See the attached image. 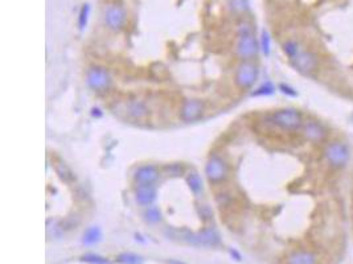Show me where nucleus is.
<instances>
[{
    "instance_id": "nucleus-1",
    "label": "nucleus",
    "mask_w": 353,
    "mask_h": 264,
    "mask_svg": "<svg viewBox=\"0 0 353 264\" xmlns=\"http://www.w3.org/2000/svg\"><path fill=\"white\" fill-rule=\"evenodd\" d=\"M323 155L329 167L333 169H342L350 160L349 145L341 140L328 141L324 147Z\"/></svg>"
},
{
    "instance_id": "nucleus-2",
    "label": "nucleus",
    "mask_w": 353,
    "mask_h": 264,
    "mask_svg": "<svg viewBox=\"0 0 353 264\" xmlns=\"http://www.w3.org/2000/svg\"><path fill=\"white\" fill-rule=\"evenodd\" d=\"M270 120L278 128L283 131H290V132L300 130L303 123H304L302 112L299 111L298 109H294V107H286V109L274 111L270 115Z\"/></svg>"
},
{
    "instance_id": "nucleus-3",
    "label": "nucleus",
    "mask_w": 353,
    "mask_h": 264,
    "mask_svg": "<svg viewBox=\"0 0 353 264\" xmlns=\"http://www.w3.org/2000/svg\"><path fill=\"white\" fill-rule=\"evenodd\" d=\"M205 176L212 184H220L229 176V165L220 155H212L205 165Z\"/></svg>"
},
{
    "instance_id": "nucleus-4",
    "label": "nucleus",
    "mask_w": 353,
    "mask_h": 264,
    "mask_svg": "<svg viewBox=\"0 0 353 264\" xmlns=\"http://www.w3.org/2000/svg\"><path fill=\"white\" fill-rule=\"evenodd\" d=\"M290 62L296 72L304 74V76L312 74L319 68V57L316 53L303 49V48L290 60Z\"/></svg>"
},
{
    "instance_id": "nucleus-5",
    "label": "nucleus",
    "mask_w": 353,
    "mask_h": 264,
    "mask_svg": "<svg viewBox=\"0 0 353 264\" xmlns=\"http://www.w3.org/2000/svg\"><path fill=\"white\" fill-rule=\"evenodd\" d=\"M259 68L253 61H244L237 66L236 84L241 89H251L258 81Z\"/></svg>"
},
{
    "instance_id": "nucleus-6",
    "label": "nucleus",
    "mask_w": 353,
    "mask_h": 264,
    "mask_svg": "<svg viewBox=\"0 0 353 264\" xmlns=\"http://www.w3.org/2000/svg\"><path fill=\"white\" fill-rule=\"evenodd\" d=\"M300 131H302L303 138L309 143H313V144L324 143L328 138L327 127L316 119L304 120Z\"/></svg>"
},
{
    "instance_id": "nucleus-7",
    "label": "nucleus",
    "mask_w": 353,
    "mask_h": 264,
    "mask_svg": "<svg viewBox=\"0 0 353 264\" xmlns=\"http://www.w3.org/2000/svg\"><path fill=\"white\" fill-rule=\"evenodd\" d=\"M259 44L254 37L253 32L240 33L237 41V55L240 56L244 61H250L258 55Z\"/></svg>"
},
{
    "instance_id": "nucleus-8",
    "label": "nucleus",
    "mask_w": 353,
    "mask_h": 264,
    "mask_svg": "<svg viewBox=\"0 0 353 264\" xmlns=\"http://www.w3.org/2000/svg\"><path fill=\"white\" fill-rule=\"evenodd\" d=\"M184 240L197 247H215L220 244L221 238L216 230L209 228V230H204L200 232H191L187 236H184Z\"/></svg>"
},
{
    "instance_id": "nucleus-9",
    "label": "nucleus",
    "mask_w": 353,
    "mask_h": 264,
    "mask_svg": "<svg viewBox=\"0 0 353 264\" xmlns=\"http://www.w3.org/2000/svg\"><path fill=\"white\" fill-rule=\"evenodd\" d=\"M86 82L95 91L107 90L111 85V76L103 68H91L86 76Z\"/></svg>"
},
{
    "instance_id": "nucleus-10",
    "label": "nucleus",
    "mask_w": 353,
    "mask_h": 264,
    "mask_svg": "<svg viewBox=\"0 0 353 264\" xmlns=\"http://www.w3.org/2000/svg\"><path fill=\"white\" fill-rule=\"evenodd\" d=\"M127 15L126 10L119 4H110L105 10V23L113 31H120L124 27Z\"/></svg>"
},
{
    "instance_id": "nucleus-11",
    "label": "nucleus",
    "mask_w": 353,
    "mask_h": 264,
    "mask_svg": "<svg viewBox=\"0 0 353 264\" xmlns=\"http://www.w3.org/2000/svg\"><path fill=\"white\" fill-rule=\"evenodd\" d=\"M204 110L205 106L200 99H187L180 110V118L187 123H191V122L200 119L204 114Z\"/></svg>"
},
{
    "instance_id": "nucleus-12",
    "label": "nucleus",
    "mask_w": 353,
    "mask_h": 264,
    "mask_svg": "<svg viewBox=\"0 0 353 264\" xmlns=\"http://www.w3.org/2000/svg\"><path fill=\"white\" fill-rule=\"evenodd\" d=\"M136 202L142 206H151L156 198V189L153 184H138L135 192Z\"/></svg>"
},
{
    "instance_id": "nucleus-13",
    "label": "nucleus",
    "mask_w": 353,
    "mask_h": 264,
    "mask_svg": "<svg viewBox=\"0 0 353 264\" xmlns=\"http://www.w3.org/2000/svg\"><path fill=\"white\" fill-rule=\"evenodd\" d=\"M160 176V172L155 165H142L135 170L134 178L138 184H155Z\"/></svg>"
},
{
    "instance_id": "nucleus-14",
    "label": "nucleus",
    "mask_w": 353,
    "mask_h": 264,
    "mask_svg": "<svg viewBox=\"0 0 353 264\" xmlns=\"http://www.w3.org/2000/svg\"><path fill=\"white\" fill-rule=\"evenodd\" d=\"M287 264H317L316 255L311 251H295L287 259Z\"/></svg>"
},
{
    "instance_id": "nucleus-15",
    "label": "nucleus",
    "mask_w": 353,
    "mask_h": 264,
    "mask_svg": "<svg viewBox=\"0 0 353 264\" xmlns=\"http://www.w3.org/2000/svg\"><path fill=\"white\" fill-rule=\"evenodd\" d=\"M127 112L128 115L134 118V119H144L148 115V107L143 101L135 99V101L128 102Z\"/></svg>"
},
{
    "instance_id": "nucleus-16",
    "label": "nucleus",
    "mask_w": 353,
    "mask_h": 264,
    "mask_svg": "<svg viewBox=\"0 0 353 264\" xmlns=\"http://www.w3.org/2000/svg\"><path fill=\"white\" fill-rule=\"evenodd\" d=\"M102 240V230L98 226H90L85 230L82 235V243L85 246H94Z\"/></svg>"
},
{
    "instance_id": "nucleus-17",
    "label": "nucleus",
    "mask_w": 353,
    "mask_h": 264,
    "mask_svg": "<svg viewBox=\"0 0 353 264\" xmlns=\"http://www.w3.org/2000/svg\"><path fill=\"white\" fill-rule=\"evenodd\" d=\"M187 184L190 186V189L192 190L193 194L200 195L203 193V189H204V185H203V180H201L200 174L197 172H191L187 176Z\"/></svg>"
},
{
    "instance_id": "nucleus-18",
    "label": "nucleus",
    "mask_w": 353,
    "mask_h": 264,
    "mask_svg": "<svg viewBox=\"0 0 353 264\" xmlns=\"http://www.w3.org/2000/svg\"><path fill=\"white\" fill-rule=\"evenodd\" d=\"M144 219L149 223H157L161 221V211L159 210V207L153 206H147L144 210Z\"/></svg>"
},
{
    "instance_id": "nucleus-19",
    "label": "nucleus",
    "mask_w": 353,
    "mask_h": 264,
    "mask_svg": "<svg viewBox=\"0 0 353 264\" xmlns=\"http://www.w3.org/2000/svg\"><path fill=\"white\" fill-rule=\"evenodd\" d=\"M117 261L120 264H143V257L132 252H123L117 257Z\"/></svg>"
},
{
    "instance_id": "nucleus-20",
    "label": "nucleus",
    "mask_w": 353,
    "mask_h": 264,
    "mask_svg": "<svg viewBox=\"0 0 353 264\" xmlns=\"http://www.w3.org/2000/svg\"><path fill=\"white\" fill-rule=\"evenodd\" d=\"M81 261H85L88 264H111V261L107 257L98 255V253H85L84 256L81 257Z\"/></svg>"
},
{
    "instance_id": "nucleus-21",
    "label": "nucleus",
    "mask_w": 353,
    "mask_h": 264,
    "mask_svg": "<svg viewBox=\"0 0 353 264\" xmlns=\"http://www.w3.org/2000/svg\"><path fill=\"white\" fill-rule=\"evenodd\" d=\"M300 49H302L300 44L295 40H287L283 44V52H284V55L288 57V60H291V58L294 57V56L296 55Z\"/></svg>"
},
{
    "instance_id": "nucleus-22",
    "label": "nucleus",
    "mask_w": 353,
    "mask_h": 264,
    "mask_svg": "<svg viewBox=\"0 0 353 264\" xmlns=\"http://www.w3.org/2000/svg\"><path fill=\"white\" fill-rule=\"evenodd\" d=\"M259 49L262 51L265 56H270L271 52V37L267 31H262L261 33V41H259Z\"/></svg>"
},
{
    "instance_id": "nucleus-23",
    "label": "nucleus",
    "mask_w": 353,
    "mask_h": 264,
    "mask_svg": "<svg viewBox=\"0 0 353 264\" xmlns=\"http://www.w3.org/2000/svg\"><path fill=\"white\" fill-rule=\"evenodd\" d=\"M274 93H275V86H274L270 81H267V82H265L263 85H261V86L253 93V95H255V97H267V95H273Z\"/></svg>"
},
{
    "instance_id": "nucleus-24",
    "label": "nucleus",
    "mask_w": 353,
    "mask_h": 264,
    "mask_svg": "<svg viewBox=\"0 0 353 264\" xmlns=\"http://www.w3.org/2000/svg\"><path fill=\"white\" fill-rule=\"evenodd\" d=\"M89 16H90V6L89 4H84L80 11V16H78V26H80L81 31H84L88 26Z\"/></svg>"
},
{
    "instance_id": "nucleus-25",
    "label": "nucleus",
    "mask_w": 353,
    "mask_h": 264,
    "mask_svg": "<svg viewBox=\"0 0 353 264\" xmlns=\"http://www.w3.org/2000/svg\"><path fill=\"white\" fill-rule=\"evenodd\" d=\"M232 8L236 11H246L248 2L246 0H232Z\"/></svg>"
},
{
    "instance_id": "nucleus-26",
    "label": "nucleus",
    "mask_w": 353,
    "mask_h": 264,
    "mask_svg": "<svg viewBox=\"0 0 353 264\" xmlns=\"http://www.w3.org/2000/svg\"><path fill=\"white\" fill-rule=\"evenodd\" d=\"M279 90L282 91L283 94L288 95V97H296V95H298V93H296L291 86H288V85H279Z\"/></svg>"
},
{
    "instance_id": "nucleus-27",
    "label": "nucleus",
    "mask_w": 353,
    "mask_h": 264,
    "mask_svg": "<svg viewBox=\"0 0 353 264\" xmlns=\"http://www.w3.org/2000/svg\"><path fill=\"white\" fill-rule=\"evenodd\" d=\"M167 170L171 176H180V173L183 172V168L179 164H171L169 167H167Z\"/></svg>"
},
{
    "instance_id": "nucleus-28",
    "label": "nucleus",
    "mask_w": 353,
    "mask_h": 264,
    "mask_svg": "<svg viewBox=\"0 0 353 264\" xmlns=\"http://www.w3.org/2000/svg\"><path fill=\"white\" fill-rule=\"evenodd\" d=\"M230 255H232V257H234V260H237V261L242 260V256H241V253L238 252L237 250H230Z\"/></svg>"
}]
</instances>
